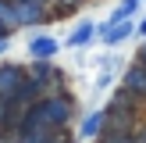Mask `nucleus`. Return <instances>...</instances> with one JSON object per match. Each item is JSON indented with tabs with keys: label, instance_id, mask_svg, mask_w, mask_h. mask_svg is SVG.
Segmentation results:
<instances>
[{
	"label": "nucleus",
	"instance_id": "nucleus-14",
	"mask_svg": "<svg viewBox=\"0 0 146 143\" xmlns=\"http://www.w3.org/2000/svg\"><path fill=\"white\" fill-rule=\"evenodd\" d=\"M4 47H7V39H0V54H4Z\"/></svg>",
	"mask_w": 146,
	"mask_h": 143
},
{
	"label": "nucleus",
	"instance_id": "nucleus-4",
	"mask_svg": "<svg viewBox=\"0 0 146 143\" xmlns=\"http://www.w3.org/2000/svg\"><path fill=\"white\" fill-rule=\"evenodd\" d=\"M29 54H32L36 61H54V54H57V39H50V36H36V39L29 43Z\"/></svg>",
	"mask_w": 146,
	"mask_h": 143
},
{
	"label": "nucleus",
	"instance_id": "nucleus-8",
	"mask_svg": "<svg viewBox=\"0 0 146 143\" xmlns=\"http://www.w3.org/2000/svg\"><path fill=\"white\" fill-rule=\"evenodd\" d=\"M143 4H146V0H121V7L111 14V21H107V25H114V21H125V18H132V14L139 11Z\"/></svg>",
	"mask_w": 146,
	"mask_h": 143
},
{
	"label": "nucleus",
	"instance_id": "nucleus-13",
	"mask_svg": "<svg viewBox=\"0 0 146 143\" xmlns=\"http://www.w3.org/2000/svg\"><path fill=\"white\" fill-rule=\"evenodd\" d=\"M0 39H7V29H4V25H0Z\"/></svg>",
	"mask_w": 146,
	"mask_h": 143
},
{
	"label": "nucleus",
	"instance_id": "nucleus-7",
	"mask_svg": "<svg viewBox=\"0 0 146 143\" xmlns=\"http://www.w3.org/2000/svg\"><path fill=\"white\" fill-rule=\"evenodd\" d=\"M96 143H135V140H132V129H104Z\"/></svg>",
	"mask_w": 146,
	"mask_h": 143
},
{
	"label": "nucleus",
	"instance_id": "nucleus-11",
	"mask_svg": "<svg viewBox=\"0 0 146 143\" xmlns=\"http://www.w3.org/2000/svg\"><path fill=\"white\" fill-rule=\"evenodd\" d=\"M135 32H139V36H146V21H139V25H135Z\"/></svg>",
	"mask_w": 146,
	"mask_h": 143
},
{
	"label": "nucleus",
	"instance_id": "nucleus-3",
	"mask_svg": "<svg viewBox=\"0 0 146 143\" xmlns=\"http://www.w3.org/2000/svg\"><path fill=\"white\" fill-rule=\"evenodd\" d=\"M132 32H135V25H132L128 18H125V21H114V25H104V29H100V36H104V43H107V47H118V43H125Z\"/></svg>",
	"mask_w": 146,
	"mask_h": 143
},
{
	"label": "nucleus",
	"instance_id": "nucleus-2",
	"mask_svg": "<svg viewBox=\"0 0 146 143\" xmlns=\"http://www.w3.org/2000/svg\"><path fill=\"white\" fill-rule=\"evenodd\" d=\"M121 90H125L128 97H135V100L146 107V68H143V64H132V68L125 72V82H121Z\"/></svg>",
	"mask_w": 146,
	"mask_h": 143
},
{
	"label": "nucleus",
	"instance_id": "nucleus-10",
	"mask_svg": "<svg viewBox=\"0 0 146 143\" xmlns=\"http://www.w3.org/2000/svg\"><path fill=\"white\" fill-rule=\"evenodd\" d=\"M132 140L135 143H146V125H132Z\"/></svg>",
	"mask_w": 146,
	"mask_h": 143
},
{
	"label": "nucleus",
	"instance_id": "nucleus-5",
	"mask_svg": "<svg viewBox=\"0 0 146 143\" xmlns=\"http://www.w3.org/2000/svg\"><path fill=\"white\" fill-rule=\"evenodd\" d=\"M93 36H96V25H93V21H78V25H75V32L68 36V47H86Z\"/></svg>",
	"mask_w": 146,
	"mask_h": 143
},
{
	"label": "nucleus",
	"instance_id": "nucleus-12",
	"mask_svg": "<svg viewBox=\"0 0 146 143\" xmlns=\"http://www.w3.org/2000/svg\"><path fill=\"white\" fill-rule=\"evenodd\" d=\"M61 4H71V7H75V4H82V0H61Z\"/></svg>",
	"mask_w": 146,
	"mask_h": 143
},
{
	"label": "nucleus",
	"instance_id": "nucleus-9",
	"mask_svg": "<svg viewBox=\"0 0 146 143\" xmlns=\"http://www.w3.org/2000/svg\"><path fill=\"white\" fill-rule=\"evenodd\" d=\"M0 25H4V29H14V25H18V21H14V11H11V4H7V0H0Z\"/></svg>",
	"mask_w": 146,
	"mask_h": 143
},
{
	"label": "nucleus",
	"instance_id": "nucleus-6",
	"mask_svg": "<svg viewBox=\"0 0 146 143\" xmlns=\"http://www.w3.org/2000/svg\"><path fill=\"white\" fill-rule=\"evenodd\" d=\"M104 125H107V114H104V111L86 114V122H82V136H100V132H104Z\"/></svg>",
	"mask_w": 146,
	"mask_h": 143
},
{
	"label": "nucleus",
	"instance_id": "nucleus-1",
	"mask_svg": "<svg viewBox=\"0 0 146 143\" xmlns=\"http://www.w3.org/2000/svg\"><path fill=\"white\" fill-rule=\"evenodd\" d=\"M29 72L18 68V64H0V100H11L14 93H18V86L25 82Z\"/></svg>",
	"mask_w": 146,
	"mask_h": 143
}]
</instances>
